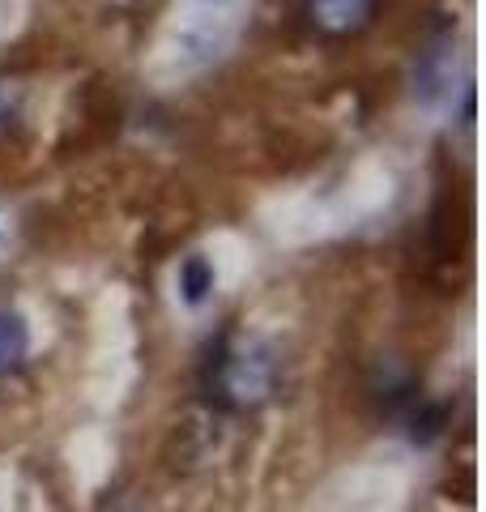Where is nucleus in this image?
Here are the masks:
<instances>
[{"mask_svg": "<svg viewBox=\"0 0 486 512\" xmlns=\"http://www.w3.org/2000/svg\"><path fill=\"white\" fill-rule=\"evenodd\" d=\"M201 389L218 410L248 414L256 406H265L273 389H278V359H273V350L265 342L231 333V338H222L209 350V359L201 367Z\"/></svg>", "mask_w": 486, "mask_h": 512, "instance_id": "f257e3e1", "label": "nucleus"}, {"mask_svg": "<svg viewBox=\"0 0 486 512\" xmlns=\"http://www.w3.org/2000/svg\"><path fill=\"white\" fill-rule=\"evenodd\" d=\"M380 0H303V18L312 30L329 39H346L359 35L363 26H371Z\"/></svg>", "mask_w": 486, "mask_h": 512, "instance_id": "f03ea898", "label": "nucleus"}, {"mask_svg": "<svg viewBox=\"0 0 486 512\" xmlns=\"http://www.w3.org/2000/svg\"><path fill=\"white\" fill-rule=\"evenodd\" d=\"M30 359V329L22 312L13 308H0V380L18 376Z\"/></svg>", "mask_w": 486, "mask_h": 512, "instance_id": "7ed1b4c3", "label": "nucleus"}, {"mask_svg": "<svg viewBox=\"0 0 486 512\" xmlns=\"http://www.w3.org/2000/svg\"><path fill=\"white\" fill-rule=\"evenodd\" d=\"M209 291H214V265L205 261V256H188V261L180 265V295H184V303H205L209 299Z\"/></svg>", "mask_w": 486, "mask_h": 512, "instance_id": "20e7f679", "label": "nucleus"}]
</instances>
